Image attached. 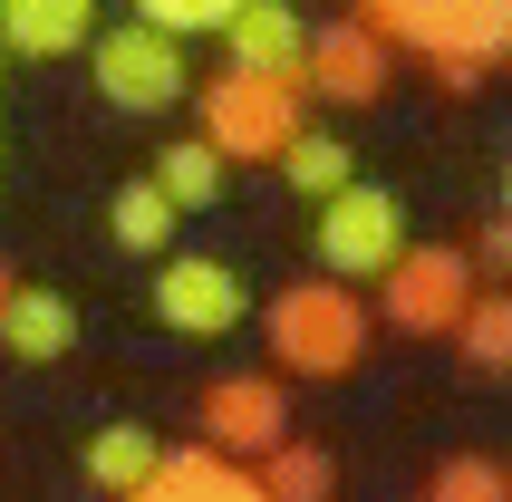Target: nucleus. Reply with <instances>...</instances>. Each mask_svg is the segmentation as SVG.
I'll return each instance as SVG.
<instances>
[{
    "mask_svg": "<svg viewBox=\"0 0 512 502\" xmlns=\"http://www.w3.org/2000/svg\"><path fill=\"white\" fill-rule=\"evenodd\" d=\"M261 329H271V377H348V367H368L377 319L339 280H290L281 300L261 309Z\"/></svg>",
    "mask_w": 512,
    "mask_h": 502,
    "instance_id": "f257e3e1",
    "label": "nucleus"
},
{
    "mask_svg": "<svg viewBox=\"0 0 512 502\" xmlns=\"http://www.w3.org/2000/svg\"><path fill=\"white\" fill-rule=\"evenodd\" d=\"M203 107V145L223 165H261L300 136V78H252V68H213L203 87H184Z\"/></svg>",
    "mask_w": 512,
    "mask_h": 502,
    "instance_id": "f03ea898",
    "label": "nucleus"
},
{
    "mask_svg": "<svg viewBox=\"0 0 512 502\" xmlns=\"http://www.w3.org/2000/svg\"><path fill=\"white\" fill-rule=\"evenodd\" d=\"M348 20H368L387 49L464 58V68H493L512 49V0H358Z\"/></svg>",
    "mask_w": 512,
    "mask_h": 502,
    "instance_id": "7ed1b4c3",
    "label": "nucleus"
},
{
    "mask_svg": "<svg viewBox=\"0 0 512 502\" xmlns=\"http://www.w3.org/2000/svg\"><path fill=\"white\" fill-rule=\"evenodd\" d=\"M310 251H319V280H339V290L387 280V261L406 251V203L387 184H339L310 223Z\"/></svg>",
    "mask_w": 512,
    "mask_h": 502,
    "instance_id": "20e7f679",
    "label": "nucleus"
},
{
    "mask_svg": "<svg viewBox=\"0 0 512 502\" xmlns=\"http://www.w3.org/2000/svg\"><path fill=\"white\" fill-rule=\"evenodd\" d=\"M87 68H97V97H107L116 116H165L174 97H184V39H165V29L145 20H97V39H87Z\"/></svg>",
    "mask_w": 512,
    "mask_h": 502,
    "instance_id": "39448f33",
    "label": "nucleus"
},
{
    "mask_svg": "<svg viewBox=\"0 0 512 502\" xmlns=\"http://www.w3.org/2000/svg\"><path fill=\"white\" fill-rule=\"evenodd\" d=\"M464 300H474L464 251L455 242H406L397 261H387V280H377V309H368V319H387L397 338H455Z\"/></svg>",
    "mask_w": 512,
    "mask_h": 502,
    "instance_id": "423d86ee",
    "label": "nucleus"
},
{
    "mask_svg": "<svg viewBox=\"0 0 512 502\" xmlns=\"http://www.w3.org/2000/svg\"><path fill=\"white\" fill-rule=\"evenodd\" d=\"M155 319L174 338H223L252 319V280L232 261H213V251H165L155 261Z\"/></svg>",
    "mask_w": 512,
    "mask_h": 502,
    "instance_id": "0eeeda50",
    "label": "nucleus"
},
{
    "mask_svg": "<svg viewBox=\"0 0 512 502\" xmlns=\"http://www.w3.org/2000/svg\"><path fill=\"white\" fill-rule=\"evenodd\" d=\"M281 435H290V396H281V377L232 367V377H213V387H203V435H194V445H213L223 464H261Z\"/></svg>",
    "mask_w": 512,
    "mask_h": 502,
    "instance_id": "6e6552de",
    "label": "nucleus"
},
{
    "mask_svg": "<svg viewBox=\"0 0 512 502\" xmlns=\"http://www.w3.org/2000/svg\"><path fill=\"white\" fill-rule=\"evenodd\" d=\"M387 68H397V49H387L368 20H329V29H310V49H300V97L377 107V97H387Z\"/></svg>",
    "mask_w": 512,
    "mask_h": 502,
    "instance_id": "1a4fd4ad",
    "label": "nucleus"
},
{
    "mask_svg": "<svg viewBox=\"0 0 512 502\" xmlns=\"http://www.w3.org/2000/svg\"><path fill=\"white\" fill-rule=\"evenodd\" d=\"M300 49H310V20L290 0H242L223 20V68H252V78H300Z\"/></svg>",
    "mask_w": 512,
    "mask_h": 502,
    "instance_id": "9d476101",
    "label": "nucleus"
},
{
    "mask_svg": "<svg viewBox=\"0 0 512 502\" xmlns=\"http://www.w3.org/2000/svg\"><path fill=\"white\" fill-rule=\"evenodd\" d=\"M0 348L29 367H49L78 348V300L68 290H29V280H10V300H0Z\"/></svg>",
    "mask_w": 512,
    "mask_h": 502,
    "instance_id": "9b49d317",
    "label": "nucleus"
},
{
    "mask_svg": "<svg viewBox=\"0 0 512 502\" xmlns=\"http://www.w3.org/2000/svg\"><path fill=\"white\" fill-rule=\"evenodd\" d=\"M126 502H261V493H252V474L223 464L213 445H174V454H155V474Z\"/></svg>",
    "mask_w": 512,
    "mask_h": 502,
    "instance_id": "f8f14e48",
    "label": "nucleus"
},
{
    "mask_svg": "<svg viewBox=\"0 0 512 502\" xmlns=\"http://www.w3.org/2000/svg\"><path fill=\"white\" fill-rule=\"evenodd\" d=\"M97 39V0H0V49L20 58H68Z\"/></svg>",
    "mask_w": 512,
    "mask_h": 502,
    "instance_id": "ddd939ff",
    "label": "nucleus"
},
{
    "mask_svg": "<svg viewBox=\"0 0 512 502\" xmlns=\"http://www.w3.org/2000/svg\"><path fill=\"white\" fill-rule=\"evenodd\" d=\"M242 474H252L261 502H329L339 493V454L310 445V435H281V445L261 454V464H242Z\"/></svg>",
    "mask_w": 512,
    "mask_h": 502,
    "instance_id": "4468645a",
    "label": "nucleus"
},
{
    "mask_svg": "<svg viewBox=\"0 0 512 502\" xmlns=\"http://www.w3.org/2000/svg\"><path fill=\"white\" fill-rule=\"evenodd\" d=\"M145 184H155L174 213H213V203H223V155H213L203 136H174L165 155H155V174H145Z\"/></svg>",
    "mask_w": 512,
    "mask_h": 502,
    "instance_id": "2eb2a0df",
    "label": "nucleus"
},
{
    "mask_svg": "<svg viewBox=\"0 0 512 502\" xmlns=\"http://www.w3.org/2000/svg\"><path fill=\"white\" fill-rule=\"evenodd\" d=\"M155 454H165V445H155L145 425H126V416H116V425H97V435H87L78 474L97 483V493H136V483L155 474Z\"/></svg>",
    "mask_w": 512,
    "mask_h": 502,
    "instance_id": "dca6fc26",
    "label": "nucleus"
},
{
    "mask_svg": "<svg viewBox=\"0 0 512 502\" xmlns=\"http://www.w3.org/2000/svg\"><path fill=\"white\" fill-rule=\"evenodd\" d=\"M271 165H281V184H290V194H310V203H329L339 184H358V155H348L329 126H300V136H290Z\"/></svg>",
    "mask_w": 512,
    "mask_h": 502,
    "instance_id": "f3484780",
    "label": "nucleus"
},
{
    "mask_svg": "<svg viewBox=\"0 0 512 502\" xmlns=\"http://www.w3.org/2000/svg\"><path fill=\"white\" fill-rule=\"evenodd\" d=\"M174 223H184V213H174L145 174H136V184H116V203H107V232H116L126 251H155V261L174 251Z\"/></svg>",
    "mask_w": 512,
    "mask_h": 502,
    "instance_id": "a211bd4d",
    "label": "nucleus"
},
{
    "mask_svg": "<svg viewBox=\"0 0 512 502\" xmlns=\"http://www.w3.org/2000/svg\"><path fill=\"white\" fill-rule=\"evenodd\" d=\"M455 348L484 367V377H503V367H512V290H474V300H464Z\"/></svg>",
    "mask_w": 512,
    "mask_h": 502,
    "instance_id": "6ab92c4d",
    "label": "nucleus"
},
{
    "mask_svg": "<svg viewBox=\"0 0 512 502\" xmlns=\"http://www.w3.org/2000/svg\"><path fill=\"white\" fill-rule=\"evenodd\" d=\"M426 502H512V483H503L493 454H445L426 474Z\"/></svg>",
    "mask_w": 512,
    "mask_h": 502,
    "instance_id": "aec40b11",
    "label": "nucleus"
},
{
    "mask_svg": "<svg viewBox=\"0 0 512 502\" xmlns=\"http://www.w3.org/2000/svg\"><path fill=\"white\" fill-rule=\"evenodd\" d=\"M242 0H136L145 29H165V39H194V29H223Z\"/></svg>",
    "mask_w": 512,
    "mask_h": 502,
    "instance_id": "412c9836",
    "label": "nucleus"
},
{
    "mask_svg": "<svg viewBox=\"0 0 512 502\" xmlns=\"http://www.w3.org/2000/svg\"><path fill=\"white\" fill-rule=\"evenodd\" d=\"M435 78H445V97H474V87H484V68H464V58H435Z\"/></svg>",
    "mask_w": 512,
    "mask_h": 502,
    "instance_id": "4be33fe9",
    "label": "nucleus"
},
{
    "mask_svg": "<svg viewBox=\"0 0 512 502\" xmlns=\"http://www.w3.org/2000/svg\"><path fill=\"white\" fill-rule=\"evenodd\" d=\"M0 300H10V261H0Z\"/></svg>",
    "mask_w": 512,
    "mask_h": 502,
    "instance_id": "5701e85b",
    "label": "nucleus"
},
{
    "mask_svg": "<svg viewBox=\"0 0 512 502\" xmlns=\"http://www.w3.org/2000/svg\"><path fill=\"white\" fill-rule=\"evenodd\" d=\"M0 68H10V49H0Z\"/></svg>",
    "mask_w": 512,
    "mask_h": 502,
    "instance_id": "b1692460",
    "label": "nucleus"
}]
</instances>
